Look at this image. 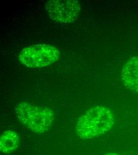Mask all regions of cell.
<instances>
[{"mask_svg": "<svg viewBox=\"0 0 138 155\" xmlns=\"http://www.w3.org/2000/svg\"><path fill=\"white\" fill-rule=\"evenodd\" d=\"M114 122V115L110 109L102 105L96 106L80 116L75 131L81 139H92L109 131Z\"/></svg>", "mask_w": 138, "mask_h": 155, "instance_id": "cell-1", "label": "cell"}, {"mask_svg": "<svg viewBox=\"0 0 138 155\" xmlns=\"http://www.w3.org/2000/svg\"><path fill=\"white\" fill-rule=\"evenodd\" d=\"M15 112L20 124L38 134L48 132L54 120V112L50 108L28 102L19 103Z\"/></svg>", "mask_w": 138, "mask_h": 155, "instance_id": "cell-2", "label": "cell"}, {"mask_svg": "<svg viewBox=\"0 0 138 155\" xmlns=\"http://www.w3.org/2000/svg\"><path fill=\"white\" fill-rule=\"evenodd\" d=\"M60 56L59 49L47 44H35L20 51L18 60L23 65L32 68H44L57 61Z\"/></svg>", "mask_w": 138, "mask_h": 155, "instance_id": "cell-3", "label": "cell"}, {"mask_svg": "<svg viewBox=\"0 0 138 155\" xmlns=\"http://www.w3.org/2000/svg\"><path fill=\"white\" fill-rule=\"evenodd\" d=\"M45 10L53 20L70 23L78 18L81 7L76 0H50L45 3Z\"/></svg>", "mask_w": 138, "mask_h": 155, "instance_id": "cell-4", "label": "cell"}, {"mask_svg": "<svg viewBox=\"0 0 138 155\" xmlns=\"http://www.w3.org/2000/svg\"><path fill=\"white\" fill-rule=\"evenodd\" d=\"M121 79L127 89L138 93V56L131 57L124 63Z\"/></svg>", "mask_w": 138, "mask_h": 155, "instance_id": "cell-5", "label": "cell"}, {"mask_svg": "<svg viewBox=\"0 0 138 155\" xmlns=\"http://www.w3.org/2000/svg\"><path fill=\"white\" fill-rule=\"evenodd\" d=\"M20 143L18 133L11 130L5 131L0 138V150L4 154L11 153L18 149Z\"/></svg>", "mask_w": 138, "mask_h": 155, "instance_id": "cell-6", "label": "cell"}, {"mask_svg": "<svg viewBox=\"0 0 138 155\" xmlns=\"http://www.w3.org/2000/svg\"><path fill=\"white\" fill-rule=\"evenodd\" d=\"M105 155H118V154L116 153H113V152H110V153H108L107 154H106Z\"/></svg>", "mask_w": 138, "mask_h": 155, "instance_id": "cell-7", "label": "cell"}]
</instances>
